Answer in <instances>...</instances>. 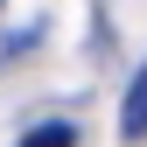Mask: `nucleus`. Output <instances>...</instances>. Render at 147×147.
I'll use <instances>...</instances> for the list:
<instances>
[{"mask_svg": "<svg viewBox=\"0 0 147 147\" xmlns=\"http://www.w3.org/2000/svg\"><path fill=\"white\" fill-rule=\"evenodd\" d=\"M21 147H77V133H70V126L56 119V126H35V133H28Z\"/></svg>", "mask_w": 147, "mask_h": 147, "instance_id": "2", "label": "nucleus"}, {"mask_svg": "<svg viewBox=\"0 0 147 147\" xmlns=\"http://www.w3.org/2000/svg\"><path fill=\"white\" fill-rule=\"evenodd\" d=\"M119 133H126V140H147V63H140V77L126 84V105H119Z\"/></svg>", "mask_w": 147, "mask_h": 147, "instance_id": "1", "label": "nucleus"}]
</instances>
